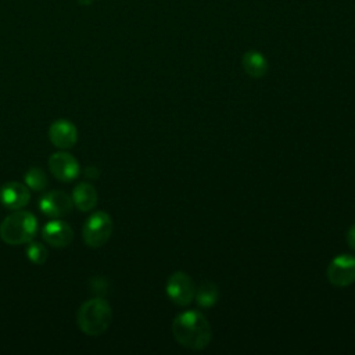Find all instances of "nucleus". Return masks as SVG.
Wrapping results in <instances>:
<instances>
[{
    "label": "nucleus",
    "instance_id": "obj_1",
    "mask_svg": "<svg viewBox=\"0 0 355 355\" xmlns=\"http://www.w3.org/2000/svg\"><path fill=\"white\" fill-rule=\"evenodd\" d=\"M172 333L176 341L189 349H204L208 347L212 331L207 318L198 311L179 313L172 322Z\"/></svg>",
    "mask_w": 355,
    "mask_h": 355
},
{
    "label": "nucleus",
    "instance_id": "obj_2",
    "mask_svg": "<svg viewBox=\"0 0 355 355\" xmlns=\"http://www.w3.org/2000/svg\"><path fill=\"white\" fill-rule=\"evenodd\" d=\"M112 320L111 305L100 297L85 301L76 312V323L87 336L103 334Z\"/></svg>",
    "mask_w": 355,
    "mask_h": 355
},
{
    "label": "nucleus",
    "instance_id": "obj_3",
    "mask_svg": "<svg viewBox=\"0 0 355 355\" xmlns=\"http://www.w3.org/2000/svg\"><path fill=\"white\" fill-rule=\"evenodd\" d=\"M37 232V219L28 211H14L0 223V239L10 245L28 244Z\"/></svg>",
    "mask_w": 355,
    "mask_h": 355
},
{
    "label": "nucleus",
    "instance_id": "obj_4",
    "mask_svg": "<svg viewBox=\"0 0 355 355\" xmlns=\"http://www.w3.org/2000/svg\"><path fill=\"white\" fill-rule=\"evenodd\" d=\"M112 234V219L104 211H96L89 215L83 227L82 237L86 245L98 248L104 245Z\"/></svg>",
    "mask_w": 355,
    "mask_h": 355
},
{
    "label": "nucleus",
    "instance_id": "obj_5",
    "mask_svg": "<svg viewBox=\"0 0 355 355\" xmlns=\"http://www.w3.org/2000/svg\"><path fill=\"white\" fill-rule=\"evenodd\" d=\"M166 294L176 305H189L196 297L193 279L184 272H175L166 282Z\"/></svg>",
    "mask_w": 355,
    "mask_h": 355
},
{
    "label": "nucleus",
    "instance_id": "obj_6",
    "mask_svg": "<svg viewBox=\"0 0 355 355\" xmlns=\"http://www.w3.org/2000/svg\"><path fill=\"white\" fill-rule=\"evenodd\" d=\"M327 279L336 287H347L355 282V257L341 254L327 266Z\"/></svg>",
    "mask_w": 355,
    "mask_h": 355
},
{
    "label": "nucleus",
    "instance_id": "obj_7",
    "mask_svg": "<svg viewBox=\"0 0 355 355\" xmlns=\"http://www.w3.org/2000/svg\"><path fill=\"white\" fill-rule=\"evenodd\" d=\"M49 169L57 180L68 183L78 178L80 166L78 159L72 154L67 151H58L50 155Z\"/></svg>",
    "mask_w": 355,
    "mask_h": 355
},
{
    "label": "nucleus",
    "instance_id": "obj_8",
    "mask_svg": "<svg viewBox=\"0 0 355 355\" xmlns=\"http://www.w3.org/2000/svg\"><path fill=\"white\" fill-rule=\"evenodd\" d=\"M73 201L65 191L50 190L39 201L40 211L50 218H61L72 211Z\"/></svg>",
    "mask_w": 355,
    "mask_h": 355
},
{
    "label": "nucleus",
    "instance_id": "obj_9",
    "mask_svg": "<svg viewBox=\"0 0 355 355\" xmlns=\"http://www.w3.org/2000/svg\"><path fill=\"white\" fill-rule=\"evenodd\" d=\"M31 200V189L19 182H7L0 187L1 204L12 211L22 209Z\"/></svg>",
    "mask_w": 355,
    "mask_h": 355
},
{
    "label": "nucleus",
    "instance_id": "obj_10",
    "mask_svg": "<svg viewBox=\"0 0 355 355\" xmlns=\"http://www.w3.org/2000/svg\"><path fill=\"white\" fill-rule=\"evenodd\" d=\"M49 139L61 150L72 148L78 141V129L68 119H57L49 128Z\"/></svg>",
    "mask_w": 355,
    "mask_h": 355
},
{
    "label": "nucleus",
    "instance_id": "obj_11",
    "mask_svg": "<svg viewBox=\"0 0 355 355\" xmlns=\"http://www.w3.org/2000/svg\"><path fill=\"white\" fill-rule=\"evenodd\" d=\"M42 236L49 245L62 248L71 244L73 239V230L67 222L60 219H53L43 226Z\"/></svg>",
    "mask_w": 355,
    "mask_h": 355
},
{
    "label": "nucleus",
    "instance_id": "obj_12",
    "mask_svg": "<svg viewBox=\"0 0 355 355\" xmlns=\"http://www.w3.org/2000/svg\"><path fill=\"white\" fill-rule=\"evenodd\" d=\"M72 201L82 212L92 211L97 204V191L92 183H78L72 191Z\"/></svg>",
    "mask_w": 355,
    "mask_h": 355
},
{
    "label": "nucleus",
    "instance_id": "obj_13",
    "mask_svg": "<svg viewBox=\"0 0 355 355\" xmlns=\"http://www.w3.org/2000/svg\"><path fill=\"white\" fill-rule=\"evenodd\" d=\"M241 65H243V69L245 71V73L255 79L265 76L268 72V67H269L265 55L257 50L245 51L241 58Z\"/></svg>",
    "mask_w": 355,
    "mask_h": 355
},
{
    "label": "nucleus",
    "instance_id": "obj_14",
    "mask_svg": "<svg viewBox=\"0 0 355 355\" xmlns=\"http://www.w3.org/2000/svg\"><path fill=\"white\" fill-rule=\"evenodd\" d=\"M196 301L202 308H209L218 301V287L212 283H202L196 290Z\"/></svg>",
    "mask_w": 355,
    "mask_h": 355
},
{
    "label": "nucleus",
    "instance_id": "obj_15",
    "mask_svg": "<svg viewBox=\"0 0 355 355\" xmlns=\"http://www.w3.org/2000/svg\"><path fill=\"white\" fill-rule=\"evenodd\" d=\"M25 184L31 189V190H35V191H40V190H44L49 184L47 182V176L44 173L43 169L37 168V166H32L28 169V172L25 173Z\"/></svg>",
    "mask_w": 355,
    "mask_h": 355
},
{
    "label": "nucleus",
    "instance_id": "obj_16",
    "mask_svg": "<svg viewBox=\"0 0 355 355\" xmlns=\"http://www.w3.org/2000/svg\"><path fill=\"white\" fill-rule=\"evenodd\" d=\"M26 257L31 262L40 265L47 259V250L42 243L29 241L26 247Z\"/></svg>",
    "mask_w": 355,
    "mask_h": 355
},
{
    "label": "nucleus",
    "instance_id": "obj_17",
    "mask_svg": "<svg viewBox=\"0 0 355 355\" xmlns=\"http://www.w3.org/2000/svg\"><path fill=\"white\" fill-rule=\"evenodd\" d=\"M347 243L352 250H355V223L347 232Z\"/></svg>",
    "mask_w": 355,
    "mask_h": 355
},
{
    "label": "nucleus",
    "instance_id": "obj_18",
    "mask_svg": "<svg viewBox=\"0 0 355 355\" xmlns=\"http://www.w3.org/2000/svg\"><path fill=\"white\" fill-rule=\"evenodd\" d=\"M93 1H94V0H78V3H79L80 6H90Z\"/></svg>",
    "mask_w": 355,
    "mask_h": 355
}]
</instances>
